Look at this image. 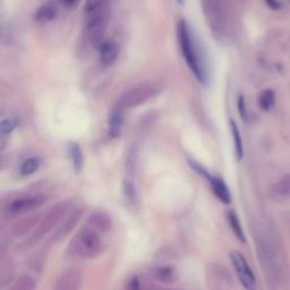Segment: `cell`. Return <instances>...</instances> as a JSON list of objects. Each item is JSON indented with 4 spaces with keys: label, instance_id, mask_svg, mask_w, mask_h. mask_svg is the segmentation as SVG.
<instances>
[{
    "label": "cell",
    "instance_id": "obj_1",
    "mask_svg": "<svg viewBox=\"0 0 290 290\" xmlns=\"http://www.w3.org/2000/svg\"><path fill=\"white\" fill-rule=\"evenodd\" d=\"M177 35L180 50L188 67L193 72L195 77L201 84H207L209 77V69L204 51L198 45L197 39L195 38L193 31L187 24L185 19L179 21L177 26Z\"/></svg>",
    "mask_w": 290,
    "mask_h": 290
},
{
    "label": "cell",
    "instance_id": "obj_2",
    "mask_svg": "<svg viewBox=\"0 0 290 290\" xmlns=\"http://www.w3.org/2000/svg\"><path fill=\"white\" fill-rule=\"evenodd\" d=\"M105 248L101 231L88 223L75 235L70 242L68 252L70 255L80 260H90L99 256Z\"/></svg>",
    "mask_w": 290,
    "mask_h": 290
},
{
    "label": "cell",
    "instance_id": "obj_3",
    "mask_svg": "<svg viewBox=\"0 0 290 290\" xmlns=\"http://www.w3.org/2000/svg\"><path fill=\"white\" fill-rule=\"evenodd\" d=\"M72 202L70 201H64L57 203L56 205H53L48 212L45 214L39 225L37 226V229L33 231V234L26 239V241L22 244L23 250H27L32 248L33 246L38 244L42 238H45L50 231L53 230L61 222L66 215L70 212L72 209Z\"/></svg>",
    "mask_w": 290,
    "mask_h": 290
},
{
    "label": "cell",
    "instance_id": "obj_4",
    "mask_svg": "<svg viewBox=\"0 0 290 290\" xmlns=\"http://www.w3.org/2000/svg\"><path fill=\"white\" fill-rule=\"evenodd\" d=\"M161 92V86L155 82H143L127 90L120 97L118 104L124 109H132L153 99Z\"/></svg>",
    "mask_w": 290,
    "mask_h": 290
},
{
    "label": "cell",
    "instance_id": "obj_5",
    "mask_svg": "<svg viewBox=\"0 0 290 290\" xmlns=\"http://www.w3.org/2000/svg\"><path fill=\"white\" fill-rule=\"evenodd\" d=\"M105 0H86L84 13L86 26L93 42H99L105 25Z\"/></svg>",
    "mask_w": 290,
    "mask_h": 290
},
{
    "label": "cell",
    "instance_id": "obj_6",
    "mask_svg": "<svg viewBox=\"0 0 290 290\" xmlns=\"http://www.w3.org/2000/svg\"><path fill=\"white\" fill-rule=\"evenodd\" d=\"M47 202V196L41 194L38 195H29V196H23L16 198L10 204L7 206V213L10 217H19V215L32 212L34 210H38Z\"/></svg>",
    "mask_w": 290,
    "mask_h": 290
},
{
    "label": "cell",
    "instance_id": "obj_7",
    "mask_svg": "<svg viewBox=\"0 0 290 290\" xmlns=\"http://www.w3.org/2000/svg\"><path fill=\"white\" fill-rule=\"evenodd\" d=\"M230 260L231 263L234 265L235 271L237 273V277L242 287L246 289H255L256 287V279L255 276L248 265L246 258L242 255L241 253L237 252V250H233L230 252Z\"/></svg>",
    "mask_w": 290,
    "mask_h": 290
},
{
    "label": "cell",
    "instance_id": "obj_8",
    "mask_svg": "<svg viewBox=\"0 0 290 290\" xmlns=\"http://www.w3.org/2000/svg\"><path fill=\"white\" fill-rule=\"evenodd\" d=\"M82 214H83V210H82L81 207H77V209H75L66 215L59 225H58L53 236H51V238H50V242H59L60 239L67 236L70 231L73 230L74 227L77 225V222L82 217Z\"/></svg>",
    "mask_w": 290,
    "mask_h": 290
},
{
    "label": "cell",
    "instance_id": "obj_9",
    "mask_svg": "<svg viewBox=\"0 0 290 290\" xmlns=\"http://www.w3.org/2000/svg\"><path fill=\"white\" fill-rule=\"evenodd\" d=\"M83 273L80 269H69L65 271L57 280L54 286L56 290H76L82 286Z\"/></svg>",
    "mask_w": 290,
    "mask_h": 290
},
{
    "label": "cell",
    "instance_id": "obj_10",
    "mask_svg": "<svg viewBox=\"0 0 290 290\" xmlns=\"http://www.w3.org/2000/svg\"><path fill=\"white\" fill-rule=\"evenodd\" d=\"M124 110L125 109L117 103L115 107L112 108L109 116L108 126H109V136L111 139H117L121 134L124 125Z\"/></svg>",
    "mask_w": 290,
    "mask_h": 290
},
{
    "label": "cell",
    "instance_id": "obj_11",
    "mask_svg": "<svg viewBox=\"0 0 290 290\" xmlns=\"http://www.w3.org/2000/svg\"><path fill=\"white\" fill-rule=\"evenodd\" d=\"M40 215L39 214H33L29 215L22 220L17 221L11 228V234L14 235L15 237H23L30 233L31 230L38 226V223L40 222Z\"/></svg>",
    "mask_w": 290,
    "mask_h": 290
},
{
    "label": "cell",
    "instance_id": "obj_12",
    "mask_svg": "<svg viewBox=\"0 0 290 290\" xmlns=\"http://www.w3.org/2000/svg\"><path fill=\"white\" fill-rule=\"evenodd\" d=\"M205 179L210 183L211 188H212L215 196L220 199L222 203H225V204H229V203L231 202V195L225 182H223L222 179L214 177V176L210 174L206 176Z\"/></svg>",
    "mask_w": 290,
    "mask_h": 290
},
{
    "label": "cell",
    "instance_id": "obj_13",
    "mask_svg": "<svg viewBox=\"0 0 290 290\" xmlns=\"http://www.w3.org/2000/svg\"><path fill=\"white\" fill-rule=\"evenodd\" d=\"M100 60L104 66H111L117 60L119 54V48L115 42L105 41L101 42L99 47Z\"/></svg>",
    "mask_w": 290,
    "mask_h": 290
},
{
    "label": "cell",
    "instance_id": "obj_14",
    "mask_svg": "<svg viewBox=\"0 0 290 290\" xmlns=\"http://www.w3.org/2000/svg\"><path fill=\"white\" fill-rule=\"evenodd\" d=\"M152 274L156 281L164 285H171L177 280V272H176L175 268L170 265L156 266Z\"/></svg>",
    "mask_w": 290,
    "mask_h": 290
},
{
    "label": "cell",
    "instance_id": "obj_15",
    "mask_svg": "<svg viewBox=\"0 0 290 290\" xmlns=\"http://www.w3.org/2000/svg\"><path fill=\"white\" fill-rule=\"evenodd\" d=\"M89 226L93 227V228L97 229L101 233H105V231H109L111 229L112 222L111 219L108 214L103 212H94L88 218V221H86Z\"/></svg>",
    "mask_w": 290,
    "mask_h": 290
},
{
    "label": "cell",
    "instance_id": "obj_16",
    "mask_svg": "<svg viewBox=\"0 0 290 290\" xmlns=\"http://www.w3.org/2000/svg\"><path fill=\"white\" fill-rule=\"evenodd\" d=\"M58 10L57 7L52 2H47L42 5L34 14V19L40 24H46V23L52 22L57 17Z\"/></svg>",
    "mask_w": 290,
    "mask_h": 290
},
{
    "label": "cell",
    "instance_id": "obj_17",
    "mask_svg": "<svg viewBox=\"0 0 290 290\" xmlns=\"http://www.w3.org/2000/svg\"><path fill=\"white\" fill-rule=\"evenodd\" d=\"M230 128L231 134H233L234 145H235V152H236V156L238 160H242L244 156V145H242V140L241 132H239L237 124L234 120H230Z\"/></svg>",
    "mask_w": 290,
    "mask_h": 290
},
{
    "label": "cell",
    "instance_id": "obj_18",
    "mask_svg": "<svg viewBox=\"0 0 290 290\" xmlns=\"http://www.w3.org/2000/svg\"><path fill=\"white\" fill-rule=\"evenodd\" d=\"M68 151H69L70 159H72L73 166H74V168H75V170L77 172L81 171L82 168H83L84 160H83V153H82L80 145L75 142L70 143L69 146H68Z\"/></svg>",
    "mask_w": 290,
    "mask_h": 290
},
{
    "label": "cell",
    "instance_id": "obj_19",
    "mask_svg": "<svg viewBox=\"0 0 290 290\" xmlns=\"http://www.w3.org/2000/svg\"><path fill=\"white\" fill-rule=\"evenodd\" d=\"M228 221H229L231 229H233V231H234V234L236 235V237L242 242H246V236H245L244 230H242V223H241V221H239L237 214L235 213L234 211H229L228 212Z\"/></svg>",
    "mask_w": 290,
    "mask_h": 290
},
{
    "label": "cell",
    "instance_id": "obj_20",
    "mask_svg": "<svg viewBox=\"0 0 290 290\" xmlns=\"http://www.w3.org/2000/svg\"><path fill=\"white\" fill-rule=\"evenodd\" d=\"M274 103H276V96H274V92L272 90H265L261 93L260 99H258V104L262 110L268 111L271 109Z\"/></svg>",
    "mask_w": 290,
    "mask_h": 290
},
{
    "label": "cell",
    "instance_id": "obj_21",
    "mask_svg": "<svg viewBox=\"0 0 290 290\" xmlns=\"http://www.w3.org/2000/svg\"><path fill=\"white\" fill-rule=\"evenodd\" d=\"M41 166V160L39 158H30L25 160L24 162L22 163L21 167V172L22 176H30L33 175L35 171H37Z\"/></svg>",
    "mask_w": 290,
    "mask_h": 290
},
{
    "label": "cell",
    "instance_id": "obj_22",
    "mask_svg": "<svg viewBox=\"0 0 290 290\" xmlns=\"http://www.w3.org/2000/svg\"><path fill=\"white\" fill-rule=\"evenodd\" d=\"M37 288V282L31 276H21L13 286L14 290H32Z\"/></svg>",
    "mask_w": 290,
    "mask_h": 290
},
{
    "label": "cell",
    "instance_id": "obj_23",
    "mask_svg": "<svg viewBox=\"0 0 290 290\" xmlns=\"http://www.w3.org/2000/svg\"><path fill=\"white\" fill-rule=\"evenodd\" d=\"M14 276V269L13 265L9 261L2 262L1 268H0V284L1 286H5L6 284L11 281Z\"/></svg>",
    "mask_w": 290,
    "mask_h": 290
},
{
    "label": "cell",
    "instance_id": "obj_24",
    "mask_svg": "<svg viewBox=\"0 0 290 290\" xmlns=\"http://www.w3.org/2000/svg\"><path fill=\"white\" fill-rule=\"evenodd\" d=\"M124 192H125V196L128 198V201L131 203H134L136 201V190H135V185L133 183L132 178H127L125 180L124 183Z\"/></svg>",
    "mask_w": 290,
    "mask_h": 290
},
{
    "label": "cell",
    "instance_id": "obj_25",
    "mask_svg": "<svg viewBox=\"0 0 290 290\" xmlns=\"http://www.w3.org/2000/svg\"><path fill=\"white\" fill-rule=\"evenodd\" d=\"M18 121L14 118H7L1 121V125H0V128H1V134L2 136L9 135L11 132L14 131L15 128L17 127Z\"/></svg>",
    "mask_w": 290,
    "mask_h": 290
},
{
    "label": "cell",
    "instance_id": "obj_26",
    "mask_svg": "<svg viewBox=\"0 0 290 290\" xmlns=\"http://www.w3.org/2000/svg\"><path fill=\"white\" fill-rule=\"evenodd\" d=\"M238 112L239 115H241V118L242 119V121H245V123H247L248 120V111H247V107H246V102H245V99L242 96H239L238 97Z\"/></svg>",
    "mask_w": 290,
    "mask_h": 290
},
{
    "label": "cell",
    "instance_id": "obj_27",
    "mask_svg": "<svg viewBox=\"0 0 290 290\" xmlns=\"http://www.w3.org/2000/svg\"><path fill=\"white\" fill-rule=\"evenodd\" d=\"M265 3L272 10H280L282 8V3L279 0H265Z\"/></svg>",
    "mask_w": 290,
    "mask_h": 290
},
{
    "label": "cell",
    "instance_id": "obj_28",
    "mask_svg": "<svg viewBox=\"0 0 290 290\" xmlns=\"http://www.w3.org/2000/svg\"><path fill=\"white\" fill-rule=\"evenodd\" d=\"M127 288H129V289H139V288H140V281H139V278H137V277L132 278V279L129 280V282H128Z\"/></svg>",
    "mask_w": 290,
    "mask_h": 290
},
{
    "label": "cell",
    "instance_id": "obj_29",
    "mask_svg": "<svg viewBox=\"0 0 290 290\" xmlns=\"http://www.w3.org/2000/svg\"><path fill=\"white\" fill-rule=\"evenodd\" d=\"M78 1H80V0H61L62 5H65L66 7H75Z\"/></svg>",
    "mask_w": 290,
    "mask_h": 290
},
{
    "label": "cell",
    "instance_id": "obj_30",
    "mask_svg": "<svg viewBox=\"0 0 290 290\" xmlns=\"http://www.w3.org/2000/svg\"><path fill=\"white\" fill-rule=\"evenodd\" d=\"M176 1H177L179 5H184V2H185V0H176Z\"/></svg>",
    "mask_w": 290,
    "mask_h": 290
}]
</instances>
